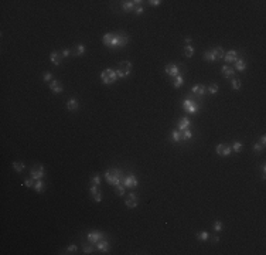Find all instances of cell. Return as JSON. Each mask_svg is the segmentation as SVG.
Wrapping results in <instances>:
<instances>
[{"mask_svg": "<svg viewBox=\"0 0 266 255\" xmlns=\"http://www.w3.org/2000/svg\"><path fill=\"white\" fill-rule=\"evenodd\" d=\"M105 179H106V182H108V183H111V184L116 186V184H119V183H120V179H122V171H120L119 169H109V170H106V173H105Z\"/></svg>", "mask_w": 266, "mask_h": 255, "instance_id": "obj_1", "label": "cell"}, {"mask_svg": "<svg viewBox=\"0 0 266 255\" xmlns=\"http://www.w3.org/2000/svg\"><path fill=\"white\" fill-rule=\"evenodd\" d=\"M116 78L117 77L115 69H111V68L103 69L102 74H100V80H102L103 84H113V82H116Z\"/></svg>", "mask_w": 266, "mask_h": 255, "instance_id": "obj_2", "label": "cell"}, {"mask_svg": "<svg viewBox=\"0 0 266 255\" xmlns=\"http://www.w3.org/2000/svg\"><path fill=\"white\" fill-rule=\"evenodd\" d=\"M129 43V37L126 34H120V33H116L113 34V38H112V47H117V46H126Z\"/></svg>", "mask_w": 266, "mask_h": 255, "instance_id": "obj_3", "label": "cell"}, {"mask_svg": "<svg viewBox=\"0 0 266 255\" xmlns=\"http://www.w3.org/2000/svg\"><path fill=\"white\" fill-rule=\"evenodd\" d=\"M31 179H34V180H40V179H43L44 177V174H45V169H44V166H41V165H37V166H34L33 169H31Z\"/></svg>", "mask_w": 266, "mask_h": 255, "instance_id": "obj_4", "label": "cell"}, {"mask_svg": "<svg viewBox=\"0 0 266 255\" xmlns=\"http://www.w3.org/2000/svg\"><path fill=\"white\" fill-rule=\"evenodd\" d=\"M183 108L188 112V114H195V112L198 111V105H197L194 101H191V99H185V101L183 102Z\"/></svg>", "mask_w": 266, "mask_h": 255, "instance_id": "obj_5", "label": "cell"}, {"mask_svg": "<svg viewBox=\"0 0 266 255\" xmlns=\"http://www.w3.org/2000/svg\"><path fill=\"white\" fill-rule=\"evenodd\" d=\"M215 150L219 156H228V154H231V152H232V149H231L229 145H218Z\"/></svg>", "mask_w": 266, "mask_h": 255, "instance_id": "obj_6", "label": "cell"}, {"mask_svg": "<svg viewBox=\"0 0 266 255\" xmlns=\"http://www.w3.org/2000/svg\"><path fill=\"white\" fill-rule=\"evenodd\" d=\"M89 191H91V194H92V197H94V200L95 201H102V193H100L99 190V186H94V184H91V188H89Z\"/></svg>", "mask_w": 266, "mask_h": 255, "instance_id": "obj_7", "label": "cell"}, {"mask_svg": "<svg viewBox=\"0 0 266 255\" xmlns=\"http://www.w3.org/2000/svg\"><path fill=\"white\" fill-rule=\"evenodd\" d=\"M123 184H125V187L134 188V187H137L139 182H137V179H136L134 176H128V177H125V180H123Z\"/></svg>", "mask_w": 266, "mask_h": 255, "instance_id": "obj_8", "label": "cell"}, {"mask_svg": "<svg viewBox=\"0 0 266 255\" xmlns=\"http://www.w3.org/2000/svg\"><path fill=\"white\" fill-rule=\"evenodd\" d=\"M164 71H166L167 75H171V77H177V75H180L178 74V67L176 65V64H167L166 68H164Z\"/></svg>", "mask_w": 266, "mask_h": 255, "instance_id": "obj_9", "label": "cell"}, {"mask_svg": "<svg viewBox=\"0 0 266 255\" xmlns=\"http://www.w3.org/2000/svg\"><path fill=\"white\" fill-rule=\"evenodd\" d=\"M50 89L54 92V94H61L62 92V89H64V86L61 85V82L60 81H57V80H52L50 82Z\"/></svg>", "mask_w": 266, "mask_h": 255, "instance_id": "obj_10", "label": "cell"}, {"mask_svg": "<svg viewBox=\"0 0 266 255\" xmlns=\"http://www.w3.org/2000/svg\"><path fill=\"white\" fill-rule=\"evenodd\" d=\"M88 239H89L91 242H98L100 239H103V234L99 233V231H92V233L88 234Z\"/></svg>", "mask_w": 266, "mask_h": 255, "instance_id": "obj_11", "label": "cell"}, {"mask_svg": "<svg viewBox=\"0 0 266 255\" xmlns=\"http://www.w3.org/2000/svg\"><path fill=\"white\" fill-rule=\"evenodd\" d=\"M50 60L54 65H60L61 64V60H62V55L60 52H57V51H52L50 54Z\"/></svg>", "mask_w": 266, "mask_h": 255, "instance_id": "obj_12", "label": "cell"}, {"mask_svg": "<svg viewBox=\"0 0 266 255\" xmlns=\"http://www.w3.org/2000/svg\"><path fill=\"white\" fill-rule=\"evenodd\" d=\"M117 68H120L122 71L126 72V75H129L130 71H132V63H130V61H122V63H119Z\"/></svg>", "mask_w": 266, "mask_h": 255, "instance_id": "obj_13", "label": "cell"}, {"mask_svg": "<svg viewBox=\"0 0 266 255\" xmlns=\"http://www.w3.org/2000/svg\"><path fill=\"white\" fill-rule=\"evenodd\" d=\"M96 248H98V251H100V252H106L109 250V242L106 239H100V241L96 242Z\"/></svg>", "mask_w": 266, "mask_h": 255, "instance_id": "obj_14", "label": "cell"}, {"mask_svg": "<svg viewBox=\"0 0 266 255\" xmlns=\"http://www.w3.org/2000/svg\"><path fill=\"white\" fill-rule=\"evenodd\" d=\"M236 60H238V52H236V51L231 50L225 54V61H227V63H235Z\"/></svg>", "mask_w": 266, "mask_h": 255, "instance_id": "obj_15", "label": "cell"}, {"mask_svg": "<svg viewBox=\"0 0 266 255\" xmlns=\"http://www.w3.org/2000/svg\"><path fill=\"white\" fill-rule=\"evenodd\" d=\"M222 75L227 77V78H232L233 75H235V68L224 65V67H222Z\"/></svg>", "mask_w": 266, "mask_h": 255, "instance_id": "obj_16", "label": "cell"}, {"mask_svg": "<svg viewBox=\"0 0 266 255\" xmlns=\"http://www.w3.org/2000/svg\"><path fill=\"white\" fill-rule=\"evenodd\" d=\"M33 188L37 191V193H43V191H44V188H45V183H44L41 179H40V180H35V182H34Z\"/></svg>", "mask_w": 266, "mask_h": 255, "instance_id": "obj_17", "label": "cell"}, {"mask_svg": "<svg viewBox=\"0 0 266 255\" xmlns=\"http://www.w3.org/2000/svg\"><path fill=\"white\" fill-rule=\"evenodd\" d=\"M211 54H212V57L216 60H221V58H224V50L221 48V47H216V48H212V51H211Z\"/></svg>", "mask_w": 266, "mask_h": 255, "instance_id": "obj_18", "label": "cell"}, {"mask_svg": "<svg viewBox=\"0 0 266 255\" xmlns=\"http://www.w3.org/2000/svg\"><path fill=\"white\" fill-rule=\"evenodd\" d=\"M190 125H191L190 119H188V118H183L181 120H180V122H178V129H180V131L188 129V128H190Z\"/></svg>", "mask_w": 266, "mask_h": 255, "instance_id": "obj_19", "label": "cell"}, {"mask_svg": "<svg viewBox=\"0 0 266 255\" xmlns=\"http://www.w3.org/2000/svg\"><path fill=\"white\" fill-rule=\"evenodd\" d=\"M112 38H113V33H106L103 35L102 41H103V44H105L106 47H111V46H112Z\"/></svg>", "mask_w": 266, "mask_h": 255, "instance_id": "obj_20", "label": "cell"}, {"mask_svg": "<svg viewBox=\"0 0 266 255\" xmlns=\"http://www.w3.org/2000/svg\"><path fill=\"white\" fill-rule=\"evenodd\" d=\"M66 108H68L69 111H77V109H78V101H77L75 98H71L69 101L66 102Z\"/></svg>", "mask_w": 266, "mask_h": 255, "instance_id": "obj_21", "label": "cell"}, {"mask_svg": "<svg viewBox=\"0 0 266 255\" xmlns=\"http://www.w3.org/2000/svg\"><path fill=\"white\" fill-rule=\"evenodd\" d=\"M193 94H195V95H204L205 94V86L204 85H195V86H193Z\"/></svg>", "mask_w": 266, "mask_h": 255, "instance_id": "obj_22", "label": "cell"}, {"mask_svg": "<svg viewBox=\"0 0 266 255\" xmlns=\"http://www.w3.org/2000/svg\"><path fill=\"white\" fill-rule=\"evenodd\" d=\"M235 68H236L238 71H244V69L246 68V64H245V61H244L242 58H238V60L235 61Z\"/></svg>", "mask_w": 266, "mask_h": 255, "instance_id": "obj_23", "label": "cell"}, {"mask_svg": "<svg viewBox=\"0 0 266 255\" xmlns=\"http://www.w3.org/2000/svg\"><path fill=\"white\" fill-rule=\"evenodd\" d=\"M133 6H134V3H133L132 0H129V1H123L122 3V9H123V12H130L133 9Z\"/></svg>", "mask_w": 266, "mask_h": 255, "instance_id": "obj_24", "label": "cell"}, {"mask_svg": "<svg viewBox=\"0 0 266 255\" xmlns=\"http://www.w3.org/2000/svg\"><path fill=\"white\" fill-rule=\"evenodd\" d=\"M184 55H185L187 58H191V57L194 55V48H193L191 46H185V48H184Z\"/></svg>", "mask_w": 266, "mask_h": 255, "instance_id": "obj_25", "label": "cell"}, {"mask_svg": "<svg viewBox=\"0 0 266 255\" xmlns=\"http://www.w3.org/2000/svg\"><path fill=\"white\" fill-rule=\"evenodd\" d=\"M13 167H14V170H16L17 173H21L26 166H24V163H21V162H13Z\"/></svg>", "mask_w": 266, "mask_h": 255, "instance_id": "obj_26", "label": "cell"}, {"mask_svg": "<svg viewBox=\"0 0 266 255\" xmlns=\"http://www.w3.org/2000/svg\"><path fill=\"white\" fill-rule=\"evenodd\" d=\"M193 137V132L190 129H184L183 131V135H181V140H188Z\"/></svg>", "mask_w": 266, "mask_h": 255, "instance_id": "obj_27", "label": "cell"}, {"mask_svg": "<svg viewBox=\"0 0 266 255\" xmlns=\"http://www.w3.org/2000/svg\"><path fill=\"white\" fill-rule=\"evenodd\" d=\"M125 203H126V207H128V208H134V207H137V200H133V199H129V197L126 199Z\"/></svg>", "mask_w": 266, "mask_h": 255, "instance_id": "obj_28", "label": "cell"}, {"mask_svg": "<svg viewBox=\"0 0 266 255\" xmlns=\"http://www.w3.org/2000/svg\"><path fill=\"white\" fill-rule=\"evenodd\" d=\"M115 191H116L117 196H125V186H122L120 183L115 186Z\"/></svg>", "mask_w": 266, "mask_h": 255, "instance_id": "obj_29", "label": "cell"}, {"mask_svg": "<svg viewBox=\"0 0 266 255\" xmlns=\"http://www.w3.org/2000/svg\"><path fill=\"white\" fill-rule=\"evenodd\" d=\"M183 84H184L183 77H181V75H177L176 80H174V86H176V88H180V86H183Z\"/></svg>", "mask_w": 266, "mask_h": 255, "instance_id": "obj_30", "label": "cell"}, {"mask_svg": "<svg viewBox=\"0 0 266 255\" xmlns=\"http://www.w3.org/2000/svg\"><path fill=\"white\" fill-rule=\"evenodd\" d=\"M171 140H173V142L181 140V135L178 133V131H173V132H171Z\"/></svg>", "mask_w": 266, "mask_h": 255, "instance_id": "obj_31", "label": "cell"}, {"mask_svg": "<svg viewBox=\"0 0 266 255\" xmlns=\"http://www.w3.org/2000/svg\"><path fill=\"white\" fill-rule=\"evenodd\" d=\"M231 85H232L233 89H241V80H238V78H233L232 81H231Z\"/></svg>", "mask_w": 266, "mask_h": 255, "instance_id": "obj_32", "label": "cell"}, {"mask_svg": "<svg viewBox=\"0 0 266 255\" xmlns=\"http://www.w3.org/2000/svg\"><path fill=\"white\" fill-rule=\"evenodd\" d=\"M204 60H205V61H208V63H211V61H215V58L212 57L211 51H205V52H204Z\"/></svg>", "mask_w": 266, "mask_h": 255, "instance_id": "obj_33", "label": "cell"}, {"mask_svg": "<svg viewBox=\"0 0 266 255\" xmlns=\"http://www.w3.org/2000/svg\"><path fill=\"white\" fill-rule=\"evenodd\" d=\"M208 237H210V235H208L207 231H202V233H198V234H197V238H198L200 241H207Z\"/></svg>", "mask_w": 266, "mask_h": 255, "instance_id": "obj_34", "label": "cell"}, {"mask_svg": "<svg viewBox=\"0 0 266 255\" xmlns=\"http://www.w3.org/2000/svg\"><path fill=\"white\" fill-rule=\"evenodd\" d=\"M263 148H265V146H262L261 143H255V145H253V152L255 153H262L263 152Z\"/></svg>", "mask_w": 266, "mask_h": 255, "instance_id": "obj_35", "label": "cell"}, {"mask_svg": "<svg viewBox=\"0 0 266 255\" xmlns=\"http://www.w3.org/2000/svg\"><path fill=\"white\" fill-rule=\"evenodd\" d=\"M231 149H232V150H235L236 153H239V152H241V149H242V143H239V142H235L232 146H231Z\"/></svg>", "mask_w": 266, "mask_h": 255, "instance_id": "obj_36", "label": "cell"}, {"mask_svg": "<svg viewBox=\"0 0 266 255\" xmlns=\"http://www.w3.org/2000/svg\"><path fill=\"white\" fill-rule=\"evenodd\" d=\"M208 91H210V94L215 95L216 92H218V85H216V84H211L210 86H208Z\"/></svg>", "mask_w": 266, "mask_h": 255, "instance_id": "obj_37", "label": "cell"}, {"mask_svg": "<svg viewBox=\"0 0 266 255\" xmlns=\"http://www.w3.org/2000/svg\"><path fill=\"white\" fill-rule=\"evenodd\" d=\"M222 228H224V224H222L219 220H216L215 224H214V230H215V231H222Z\"/></svg>", "mask_w": 266, "mask_h": 255, "instance_id": "obj_38", "label": "cell"}, {"mask_svg": "<svg viewBox=\"0 0 266 255\" xmlns=\"http://www.w3.org/2000/svg\"><path fill=\"white\" fill-rule=\"evenodd\" d=\"M91 184H94V186H99L100 184V177L99 176H94V177L91 179Z\"/></svg>", "mask_w": 266, "mask_h": 255, "instance_id": "obj_39", "label": "cell"}, {"mask_svg": "<svg viewBox=\"0 0 266 255\" xmlns=\"http://www.w3.org/2000/svg\"><path fill=\"white\" fill-rule=\"evenodd\" d=\"M115 72H116V77H119V78H125V77H128V75H126V72H125V71H122L120 68H116V69H115Z\"/></svg>", "mask_w": 266, "mask_h": 255, "instance_id": "obj_40", "label": "cell"}, {"mask_svg": "<svg viewBox=\"0 0 266 255\" xmlns=\"http://www.w3.org/2000/svg\"><path fill=\"white\" fill-rule=\"evenodd\" d=\"M83 52H85V46L83 44H78L77 46V54L78 55H82Z\"/></svg>", "mask_w": 266, "mask_h": 255, "instance_id": "obj_41", "label": "cell"}, {"mask_svg": "<svg viewBox=\"0 0 266 255\" xmlns=\"http://www.w3.org/2000/svg\"><path fill=\"white\" fill-rule=\"evenodd\" d=\"M78 248H77V245H69L68 248H66V251H65V254H72V252H75Z\"/></svg>", "mask_w": 266, "mask_h": 255, "instance_id": "obj_42", "label": "cell"}, {"mask_svg": "<svg viewBox=\"0 0 266 255\" xmlns=\"http://www.w3.org/2000/svg\"><path fill=\"white\" fill-rule=\"evenodd\" d=\"M24 186L26 187H34V179H27V180H24Z\"/></svg>", "mask_w": 266, "mask_h": 255, "instance_id": "obj_43", "label": "cell"}, {"mask_svg": "<svg viewBox=\"0 0 266 255\" xmlns=\"http://www.w3.org/2000/svg\"><path fill=\"white\" fill-rule=\"evenodd\" d=\"M83 254H94V247H83Z\"/></svg>", "mask_w": 266, "mask_h": 255, "instance_id": "obj_44", "label": "cell"}, {"mask_svg": "<svg viewBox=\"0 0 266 255\" xmlns=\"http://www.w3.org/2000/svg\"><path fill=\"white\" fill-rule=\"evenodd\" d=\"M44 81H45V82H51V81H52V75H51L50 72H47V74L44 75Z\"/></svg>", "mask_w": 266, "mask_h": 255, "instance_id": "obj_45", "label": "cell"}, {"mask_svg": "<svg viewBox=\"0 0 266 255\" xmlns=\"http://www.w3.org/2000/svg\"><path fill=\"white\" fill-rule=\"evenodd\" d=\"M149 3L151 4V6H156V7H157V6H160V3H162V1H160V0H150Z\"/></svg>", "mask_w": 266, "mask_h": 255, "instance_id": "obj_46", "label": "cell"}, {"mask_svg": "<svg viewBox=\"0 0 266 255\" xmlns=\"http://www.w3.org/2000/svg\"><path fill=\"white\" fill-rule=\"evenodd\" d=\"M142 13H143V7H140V6H139V7L136 9V14H137V16H140Z\"/></svg>", "mask_w": 266, "mask_h": 255, "instance_id": "obj_47", "label": "cell"}, {"mask_svg": "<svg viewBox=\"0 0 266 255\" xmlns=\"http://www.w3.org/2000/svg\"><path fill=\"white\" fill-rule=\"evenodd\" d=\"M61 55H62V58H66V57L69 55V50H66L65 48V50L62 51V54H61Z\"/></svg>", "mask_w": 266, "mask_h": 255, "instance_id": "obj_48", "label": "cell"}, {"mask_svg": "<svg viewBox=\"0 0 266 255\" xmlns=\"http://www.w3.org/2000/svg\"><path fill=\"white\" fill-rule=\"evenodd\" d=\"M265 143H266V136L262 135L261 136V145H262V146H265Z\"/></svg>", "mask_w": 266, "mask_h": 255, "instance_id": "obj_49", "label": "cell"}, {"mask_svg": "<svg viewBox=\"0 0 266 255\" xmlns=\"http://www.w3.org/2000/svg\"><path fill=\"white\" fill-rule=\"evenodd\" d=\"M129 199H133V200H137V194H134V193H130V194H129Z\"/></svg>", "mask_w": 266, "mask_h": 255, "instance_id": "obj_50", "label": "cell"}, {"mask_svg": "<svg viewBox=\"0 0 266 255\" xmlns=\"http://www.w3.org/2000/svg\"><path fill=\"white\" fill-rule=\"evenodd\" d=\"M191 41H193V38H191V37H185V43H187L188 46L191 44Z\"/></svg>", "mask_w": 266, "mask_h": 255, "instance_id": "obj_51", "label": "cell"}, {"mask_svg": "<svg viewBox=\"0 0 266 255\" xmlns=\"http://www.w3.org/2000/svg\"><path fill=\"white\" fill-rule=\"evenodd\" d=\"M218 241H219V238H218V237H214V238H212V242H214V244H216Z\"/></svg>", "mask_w": 266, "mask_h": 255, "instance_id": "obj_52", "label": "cell"}]
</instances>
